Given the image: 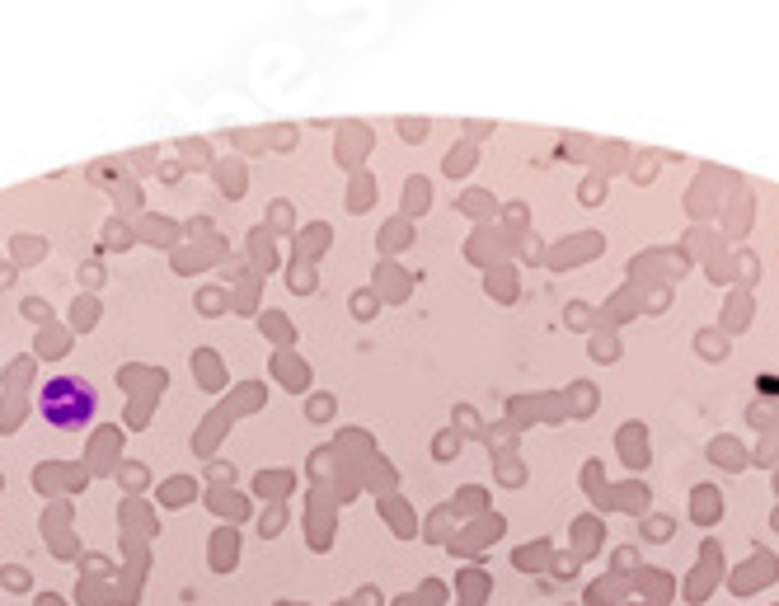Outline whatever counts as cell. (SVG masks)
I'll return each instance as SVG.
<instances>
[{
    "instance_id": "1",
    "label": "cell",
    "mask_w": 779,
    "mask_h": 606,
    "mask_svg": "<svg viewBox=\"0 0 779 606\" xmlns=\"http://www.w3.org/2000/svg\"><path fill=\"white\" fill-rule=\"evenodd\" d=\"M38 409L52 428H85L99 409V395L85 376H52L38 395Z\"/></svg>"
}]
</instances>
